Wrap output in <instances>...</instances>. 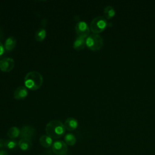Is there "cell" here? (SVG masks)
<instances>
[{
	"mask_svg": "<svg viewBox=\"0 0 155 155\" xmlns=\"http://www.w3.org/2000/svg\"><path fill=\"white\" fill-rule=\"evenodd\" d=\"M108 25L107 19L104 16H98L91 21L90 28L93 33L97 34L103 31Z\"/></svg>",
	"mask_w": 155,
	"mask_h": 155,
	"instance_id": "3957f363",
	"label": "cell"
},
{
	"mask_svg": "<svg viewBox=\"0 0 155 155\" xmlns=\"http://www.w3.org/2000/svg\"><path fill=\"white\" fill-rule=\"evenodd\" d=\"M64 125L65 129L67 130L73 131L78 127V122L76 119L73 117H68L65 120Z\"/></svg>",
	"mask_w": 155,
	"mask_h": 155,
	"instance_id": "30bf717a",
	"label": "cell"
},
{
	"mask_svg": "<svg viewBox=\"0 0 155 155\" xmlns=\"http://www.w3.org/2000/svg\"><path fill=\"white\" fill-rule=\"evenodd\" d=\"M104 44L102 38L98 34H91L86 38V45L91 50H100Z\"/></svg>",
	"mask_w": 155,
	"mask_h": 155,
	"instance_id": "277c9868",
	"label": "cell"
},
{
	"mask_svg": "<svg viewBox=\"0 0 155 155\" xmlns=\"http://www.w3.org/2000/svg\"><path fill=\"white\" fill-rule=\"evenodd\" d=\"M0 155H8V153L7 151L4 150H0Z\"/></svg>",
	"mask_w": 155,
	"mask_h": 155,
	"instance_id": "7402d4cb",
	"label": "cell"
},
{
	"mask_svg": "<svg viewBox=\"0 0 155 155\" xmlns=\"http://www.w3.org/2000/svg\"><path fill=\"white\" fill-rule=\"evenodd\" d=\"M52 142L51 138L48 135H42L39 138V143L44 148H49L52 146Z\"/></svg>",
	"mask_w": 155,
	"mask_h": 155,
	"instance_id": "5bb4252c",
	"label": "cell"
},
{
	"mask_svg": "<svg viewBox=\"0 0 155 155\" xmlns=\"http://www.w3.org/2000/svg\"><path fill=\"white\" fill-rule=\"evenodd\" d=\"M45 131L47 134L51 138L58 139L64 134L65 128L61 121L52 120L47 124Z\"/></svg>",
	"mask_w": 155,
	"mask_h": 155,
	"instance_id": "6da1fadb",
	"label": "cell"
},
{
	"mask_svg": "<svg viewBox=\"0 0 155 155\" xmlns=\"http://www.w3.org/2000/svg\"><path fill=\"white\" fill-rule=\"evenodd\" d=\"M19 148L23 151H27L32 147V143L30 140L27 139H21L18 142Z\"/></svg>",
	"mask_w": 155,
	"mask_h": 155,
	"instance_id": "7c38bea8",
	"label": "cell"
},
{
	"mask_svg": "<svg viewBox=\"0 0 155 155\" xmlns=\"http://www.w3.org/2000/svg\"><path fill=\"white\" fill-rule=\"evenodd\" d=\"M43 82L42 75L38 71H32L28 72L24 78V83L28 88L31 90L39 89Z\"/></svg>",
	"mask_w": 155,
	"mask_h": 155,
	"instance_id": "7a4b0ae2",
	"label": "cell"
},
{
	"mask_svg": "<svg viewBox=\"0 0 155 155\" xmlns=\"http://www.w3.org/2000/svg\"><path fill=\"white\" fill-rule=\"evenodd\" d=\"M86 45V39L81 36H78L74 41L73 48L76 50H82Z\"/></svg>",
	"mask_w": 155,
	"mask_h": 155,
	"instance_id": "8fae6325",
	"label": "cell"
},
{
	"mask_svg": "<svg viewBox=\"0 0 155 155\" xmlns=\"http://www.w3.org/2000/svg\"><path fill=\"white\" fill-rule=\"evenodd\" d=\"M52 151L57 155H64L68 151V147L64 141L56 140L51 146Z\"/></svg>",
	"mask_w": 155,
	"mask_h": 155,
	"instance_id": "5b68a950",
	"label": "cell"
},
{
	"mask_svg": "<svg viewBox=\"0 0 155 155\" xmlns=\"http://www.w3.org/2000/svg\"><path fill=\"white\" fill-rule=\"evenodd\" d=\"M4 45H2V44L0 42V56L3 54V53L4 52Z\"/></svg>",
	"mask_w": 155,
	"mask_h": 155,
	"instance_id": "ffe728a7",
	"label": "cell"
},
{
	"mask_svg": "<svg viewBox=\"0 0 155 155\" xmlns=\"http://www.w3.org/2000/svg\"><path fill=\"white\" fill-rule=\"evenodd\" d=\"M104 15L107 19H110L115 16L116 10L112 5H107L104 9Z\"/></svg>",
	"mask_w": 155,
	"mask_h": 155,
	"instance_id": "4fadbf2b",
	"label": "cell"
},
{
	"mask_svg": "<svg viewBox=\"0 0 155 155\" xmlns=\"http://www.w3.org/2000/svg\"><path fill=\"white\" fill-rule=\"evenodd\" d=\"M64 140L66 144H68L70 146L74 145L76 142V137L71 133H68L65 136Z\"/></svg>",
	"mask_w": 155,
	"mask_h": 155,
	"instance_id": "ac0fdd59",
	"label": "cell"
},
{
	"mask_svg": "<svg viewBox=\"0 0 155 155\" xmlns=\"http://www.w3.org/2000/svg\"><path fill=\"white\" fill-rule=\"evenodd\" d=\"M35 130L33 127L30 125L24 126L21 130L20 135L22 139H27L30 140L35 135Z\"/></svg>",
	"mask_w": 155,
	"mask_h": 155,
	"instance_id": "ba28073f",
	"label": "cell"
},
{
	"mask_svg": "<svg viewBox=\"0 0 155 155\" xmlns=\"http://www.w3.org/2000/svg\"><path fill=\"white\" fill-rule=\"evenodd\" d=\"M75 30L78 36L85 38L90 35V28L84 21H79L76 24Z\"/></svg>",
	"mask_w": 155,
	"mask_h": 155,
	"instance_id": "8992f818",
	"label": "cell"
},
{
	"mask_svg": "<svg viewBox=\"0 0 155 155\" xmlns=\"http://www.w3.org/2000/svg\"><path fill=\"white\" fill-rule=\"evenodd\" d=\"M5 140L2 139H0V149L5 147Z\"/></svg>",
	"mask_w": 155,
	"mask_h": 155,
	"instance_id": "44dd1931",
	"label": "cell"
},
{
	"mask_svg": "<svg viewBox=\"0 0 155 155\" xmlns=\"http://www.w3.org/2000/svg\"><path fill=\"white\" fill-rule=\"evenodd\" d=\"M16 44V39L13 36L8 37L5 41L4 48L7 51H10L13 50Z\"/></svg>",
	"mask_w": 155,
	"mask_h": 155,
	"instance_id": "9a60e30c",
	"label": "cell"
},
{
	"mask_svg": "<svg viewBox=\"0 0 155 155\" xmlns=\"http://www.w3.org/2000/svg\"><path fill=\"white\" fill-rule=\"evenodd\" d=\"M18 146V142L14 139L6 140L5 142V148L9 150H13Z\"/></svg>",
	"mask_w": 155,
	"mask_h": 155,
	"instance_id": "d6986e66",
	"label": "cell"
},
{
	"mask_svg": "<svg viewBox=\"0 0 155 155\" xmlns=\"http://www.w3.org/2000/svg\"><path fill=\"white\" fill-rule=\"evenodd\" d=\"M46 36V31L44 28H39L35 32V39L38 41L41 42L42 41Z\"/></svg>",
	"mask_w": 155,
	"mask_h": 155,
	"instance_id": "e0dca14e",
	"label": "cell"
},
{
	"mask_svg": "<svg viewBox=\"0 0 155 155\" xmlns=\"http://www.w3.org/2000/svg\"><path fill=\"white\" fill-rule=\"evenodd\" d=\"M15 61L11 58H5L0 61V69L4 72L10 71L14 67Z\"/></svg>",
	"mask_w": 155,
	"mask_h": 155,
	"instance_id": "52a82bcc",
	"label": "cell"
},
{
	"mask_svg": "<svg viewBox=\"0 0 155 155\" xmlns=\"http://www.w3.org/2000/svg\"><path fill=\"white\" fill-rule=\"evenodd\" d=\"M20 133L21 131L18 128H17L16 127H12L8 130L7 136L11 139H13L18 137L20 134Z\"/></svg>",
	"mask_w": 155,
	"mask_h": 155,
	"instance_id": "2e32d148",
	"label": "cell"
},
{
	"mask_svg": "<svg viewBox=\"0 0 155 155\" xmlns=\"http://www.w3.org/2000/svg\"><path fill=\"white\" fill-rule=\"evenodd\" d=\"M28 94V91L26 87L24 86H20L16 88L13 93V96L15 99L17 100H21L24 99Z\"/></svg>",
	"mask_w": 155,
	"mask_h": 155,
	"instance_id": "9c48e42d",
	"label": "cell"
}]
</instances>
